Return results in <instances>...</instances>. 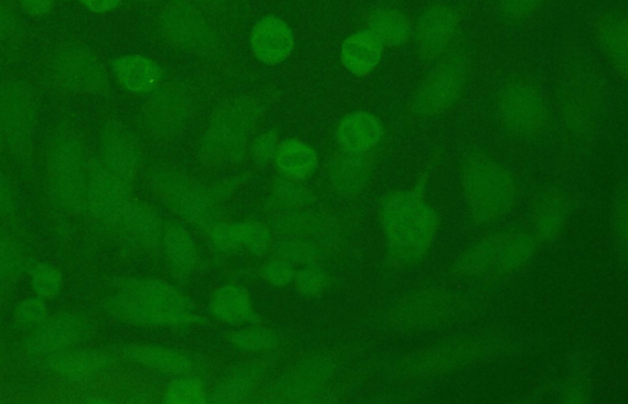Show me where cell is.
I'll return each mask as SVG.
<instances>
[{"mask_svg": "<svg viewBox=\"0 0 628 404\" xmlns=\"http://www.w3.org/2000/svg\"><path fill=\"white\" fill-rule=\"evenodd\" d=\"M105 308L126 324L158 328H184L199 323L193 302L166 282L127 280L115 286Z\"/></svg>", "mask_w": 628, "mask_h": 404, "instance_id": "cell-1", "label": "cell"}, {"mask_svg": "<svg viewBox=\"0 0 628 404\" xmlns=\"http://www.w3.org/2000/svg\"><path fill=\"white\" fill-rule=\"evenodd\" d=\"M390 258L400 265L420 262L431 248L438 220L435 211L414 193H396L380 209Z\"/></svg>", "mask_w": 628, "mask_h": 404, "instance_id": "cell-2", "label": "cell"}, {"mask_svg": "<svg viewBox=\"0 0 628 404\" xmlns=\"http://www.w3.org/2000/svg\"><path fill=\"white\" fill-rule=\"evenodd\" d=\"M261 105L249 97L234 98L213 113L199 141V159L209 166L242 161L261 121Z\"/></svg>", "mask_w": 628, "mask_h": 404, "instance_id": "cell-3", "label": "cell"}, {"mask_svg": "<svg viewBox=\"0 0 628 404\" xmlns=\"http://www.w3.org/2000/svg\"><path fill=\"white\" fill-rule=\"evenodd\" d=\"M89 162L77 134L59 132L52 138L46 156V186L53 207L67 216L85 209Z\"/></svg>", "mask_w": 628, "mask_h": 404, "instance_id": "cell-4", "label": "cell"}, {"mask_svg": "<svg viewBox=\"0 0 628 404\" xmlns=\"http://www.w3.org/2000/svg\"><path fill=\"white\" fill-rule=\"evenodd\" d=\"M463 184L472 216L478 222L495 221L515 205V179L492 159L468 157L463 170Z\"/></svg>", "mask_w": 628, "mask_h": 404, "instance_id": "cell-5", "label": "cell"}, {"mask_svg": "<svg viewBox=\"0 0 628 404\" xmlns=\"http://www.w3.org/2000/svg\"><path fill=\"white\" fill-rule=\"evenodd\" d=\"M152 187L166 208L187 225L208 232L220 221L217 197L196 179L162 168L152 176Z\"/></svg>", "mask_w": 628, "mask_h": 404, "instance_id": "cell-6", "label": "cell"}, {"mask_svg": "<svg viewBox=\"0 0 628 404\" xmlns=\"http://www.w3.org/2000/svg\"><path fill=\"white\" fill-rule=\"evenodd\" d=\"M470 67L461 51L450 53L425 74L414 91L410 110L420 117L448 111L463 97Z\"/></svg>", "mask_w": 628, "mask_h": 404, "instance_id": "cell-7", "label": "cell"}, {"mask_svg": "<svg viewBox=\"0 0 628 404\" xmlns=\"http://www.w3.org/2000/svg\"><path fill=\"white\" fill-rule=\"evenodd\" d=\"M195 98L184 84L161 85L142 110L145 132L158 141L174 140L193 119Z\"/></svg>", "mask_w": 628, "mask_h": 404, "instance_id": "cell-8", "label": "cell"}, {"mask_svg": "<svg viewBox=\"0 0 628 404\" xmlns=\"http://www.w3.org/2000/svg\"><path fill=\"white\" fill-rule=\"evenodd\" d=\"M37 123V100L33 88L25 81H0V127L4 144L24 154L34 140Z\"/></svg>", "mask_w": 628, "mask_h": 404, "instance_id": "cell-9", "label": "cell"}, {"mask_svg": "<svg viewBox=\"0 0 628 404\" xmlns=\"http://www.w3.org/2000/svg\"><path fill=\"white\" fill-rule=\"evenodd\" d=\"M50 72L57 87L71 94L104 95L110 89L98 57L78 44L61 46L52 56Z\"/></svg>", "mask_w": 628, "mask_h": 404, "instance_id": "cell-10", "label": "cell"}, {"mask_svg": "<svg viewBox=\"0 0 628 404\" xmlns=\"http://www.w3.org/2000/svg\"><path fill=\"white\" fill-rule=\"evenodd\" d=\"M535 249V241L523 232L500 233L465 254L457 265L464 274H494L515 271L523 265Z\"/></svg>", "mask_w": 628, "mask_h": 404, "instance_id": "cell-11", "label": "cell"}, {"mask_svg": "<svg viewBox=\"0 0 628 404\" xmlns=\"http://www.w3.org/2000/svg\"><path fill=\"white\" fill-rule=\"evenodd\" d=\"M498 109L506 129L519 137H534L544 129L548 109L539 91L526 79H510L498 97Z\"/></svg>", "mask_w": 628, "mask_h": 404, "instance_id": "cell-12", "label": "cell"}, {"mask_svg": "<svg viewBox=\"0 0 628 404\" xmlns=\"http://www.w3.org/2000/svg\"><path fill=\"white\" fill-rule=\"evenodd\" d=\"M89 334V321L84 315L62 312L50 315L37 326L24 343L25 354L40 363L76 348Z\"/></svg>", "mask_w": 628, "mask_h": 404, "instance_id": "cell-13", "label": "cell"}, {"mask_svg": "<svg viewBox=\"0 0 628 404\" xmlns=\"http://www.w3.org/2000/svg\"><path fill=\"white\" fill-rule=\"evenodd\" d=\"M130 187L129 183L106 167L100 159L91 161L88 166L85 209L99 225L116 228L130 204Z\"/></svg>", "mask_w": 628, "mask_h": 404, "instance_id": "cell-14", "label": "cell"}, {"mask_svg": "<svg viewBox=\"0 0 628 404\" xmlns=\"http://www.w3.org/2000/svg\"><path fill=\"white\" fill-rule=\"evenodd\" d=\"M159 26L170 44L187 52L204 55L217 45L215 29L198 9L185 2L166 7Z\"/></svg>", "mask_w": 628, "mask_h": 404, "instance_id": "cell-15", "label": "cell"}, {"mask_svg": "<svg viewBox=\"0 0 628 404\" xmlns=\"http://www.w3.org/2000/svg\"><path fill=\"white\" fill-rule=\"evenodd\" d=\"M100 161L113 174L133 183L142 164V152L136 135L124 124L111 121L104 127L100 140Z\"/></svg>", "mask_w": 628, "mask_h": 404, "instance_id": "cell-16", "label": "cell"}, {"mask_svg": "<svg viewBox=\"0 0 628 404\" xmlns=\"http://www.w3.org/2000/svg\"><path fill=\"white\" fill-rule=\"evenodd\" d=\"M334 376V365L323 354H308L296 361L283 378L284 395L293 400H311L323 392Z\"/></svg>", "mask_w": 628, "mask_h": 404, "instance_id": "cell-17", "label": "cell"}, {"mask_svg": "<svg viewBox=\"0 0 628 404\" xmlns=\"http://www.w3.org/2000/svg\"><path fill=\"white\" fill-rule=\"evenodd\" d=\"M115 229L138 249L155 251L162 244L163 221L156 210L142 200H130Z\"/></svg>", "mask_w": 628, "mask_h": 404, "instance_id": "cell-18", "label": "cell"}, {"mask_svg": "<svg viewBox=\"0 0 628 404\" xmlns=\"http://www.w3.org/2000/svg\"><path fill=\"white\" fill-rule=\"evenodd\" d=\"M451 294L435 291L413 294L402 299L397 308L399 324L404 327L435 326L444 323L457 310Z\"/></svg>", "mask_w": 628, "mask_h": 404, "instance_id": "cell-19", "label": "cell"}, {"mask_svg": "<svg viewBox=\"0 0 628 404\" xmlns=\"http://www.w3.org/2000/svg\"><path fill=\"white\" fill-rule=\"evenodd\" d=\"M53 376L69 384H84L99 378L109 368L110 359L99 350L73 348L44 361Z\"/></svg>", "mask_w": 628, "mask_h": 404, "instance_id": "cell-20", "label": "cell"}, {"mask_svg": "<svg viewBox=\"0 0 628 404\" xmlns=\"http://www.w3.org/2000/svg\"><path fill=\"white\" fill-rule=\"evenodd\" d=\"M255 57L266 65H279L292 55L294 35L291 26L279 17H266L255 25L251 37Z\"/></svg>", "mask_w": 628, "mask_h": 404, "instance_id": "cell-21", "label": "cell"}, {"mask_svg": "<svg viewBox=\"0 0 628 404\" xmlns=\"http://www.w3.org/2000/svg\"><path fill=\"white\" fill-rule=\"evenodd\" d=\"M385 127L375 114L358 111L339 122L336 141L339 151L349 155H366L380 143Z\"/></svg>", "mask_w": 628, "mask_h": 404, "instance_id": "cell-22", "label": "cell"}, {"mask_svg": "<svg viewBox=\"0 0 628 404\" xmlns=\"http://www.w3.org/2000/svg\"><path fill=\"white\" fill-rule=\"evenodd\" d=\"M123 353L133 363L166 375L187 374L195 365L183 350L165 346L134 343L127 346Z\"/></svg>", "mask_w": 628, "mask_h": 404, "instance_id": "cell-23", "label": "cell"}, {"mask_svg": "<svg viewBox=\"0 0 628 404\" xmlns=\"http://www.w3.org/2000/svg\"><path fill=\"white\" fill-rule=\"evenodd\" d=\"M115 78L121 87L134 94H149L161 87L164 72L143 56H123L112 63Z\"/></svg>", "mask_w": 628, "mask_h": 404, "instance_id": "cell-24", "label": "cell"}, {"mask_svg": "<svg viewBox=\"0 0 628 404\" xmlns=\"http://www.w3.org/2000/svg\"><path fill=\"white\" fill-rule=\"evenodd\" d=\"M328 181L340 196L354 197L366 188L371 175L369 154H339L329 162Z\"/></svg>", "mask_w": 628, "mask_h": 404, "instance_id": "cell-25", "label": "cell"}, {"mask_svg": "<svg viewBox=\"0 0 628 404\" xmlns=\"http://www.w3.org/2000/svg\"><path fill=\"white\" fill-rule=\"evenodd\" d=\"M456 29V17L451 9L435 7L425 13L419 26V47L429 59L438 57L448 47Z\"/></svg>", "mask_w": 628, "mask_h": 404, "instance_id": "cell-26", "label": "cell"}, {"mask_svg": "<svg viewBox=\"0 0 628 404\" xmlns=\"http://www.w3.org/2000/svg\"><path fill=\"white\" fill-rule=\"evenodd\" d=\"M162 247L170 270L177 276H188L197 269L199 254L191 232L177 222L164 227Z\"/></svg>", "mask_w": 628, "mask_h": 404, "instance_id": "cell-27", "label": "cell"}, {"mask_svg": "<svg viewBox=\"0 0 628 404\" xmlns=\"http://www.w3.org/2000/svg\"><path fill=\"white\" fill-rule=\"evenodd\" d=\"M209 310L220 323L234 326L249 324L255 318L252 297L238 284H226L213 292Z\"/></svg>", "mask_w": 628, "mask_h": 404, "instance_id": "cell-28", "label": "cell"}, {"mask_svg": "<svg viewBox=\"0 0 628 404\" xmlns=\"http://www.w3.org/2000/svg\"><path fill=\"white\" fill-rule=\"evenodd\" d=\"M382 48L385 44L375 31H359L344 42L340 59L348 72L355 76L365 77L379 65Z\"/></svg>", "mask_w": 628, "mask_h": 404, "instance_id": "cell-29", "label": "cell"}, {"mask_svg": "<svg viewBox=\"0 0 628 404\" xmlns=\"http://www.w3.org/2000/svg\"><path fill=\"white\" fill-rule=\"evenodd\" d=\"M273 161L282 176L304 181L316 172L318 155L312 145L300 140H286L280 143Z\"/></svg>", "mask_w": 628, "mask_h": 404, "instance_id": "cell-30", "label": "cell"}, {"mask_svg": "<svg viewBox=\"0 0 628 404\" xmlns=\"http://www.w3.org/2000/svg\"><path fill=\"white\" fill-rule=\"evenodd\" d=\"M327 221L321 212L305 209L281 211L273 228L286 239H312L326 230Z\"/></svg>", "mask_w": 628, "mask_h": 404, "instance_id": "cell-31", "label": "cell"}, {"mask_svg": "<svg viewBox=\"0 0 628 404\" xmlns=\"http://www.w3.org/2000/svg\"><path fill=\"white\" fill-rule=\"evenodd\" d=\"M567 219V201L562 194L551 193L542 197L535 210L538 236L550 240L562 230Z\"/></svg>", "mask_w": 628, "mask_h": 404, "instance_id": "cell-32", "label": "cell"}, {"mask_svg": "<svg viewBox=\"0 0 628 404\" xmlns=\"http://www.w3.org/2000/svg\"><path fill=\"white\" fill-rule=\"evenodd\" d=\"M25 270V258L18 240L0 226V293L12 286Z\"/></svg>", "mask_w": 628, "mask_h": 404, "instance_id": "cell-33", "label": "cell"}, {"mask_svg": "<svg viewBox=\"0 0 628 404\" xmlns=\"http://www.w3.org/2000/svg\"><path fill=\"white\" fill-rule=\"evenodd\" d=\"M271 197L281 211L305 209L311 207L315 200L313 190L303 185L302 181L284 176L274 179Z\"/></svg>", "mask_w": 628, "mask_h": 404, "instance_id": "cell-34", "label": "cell"}, {"mask_svg": "<svg viewBox=\"0 0 628 404\" xmlns=\"http://www.w3.org/2000/svg\"><path fill=\"white\" fill-rule=\"evenodd\" d=\"M229 342L241 352L261 353L279 347L281 339L279 334L269 327L250 326L230 334Z\"/></svg>", "mask_w": 628, "mask_h": 404, "instance_id": "cell-35", "label": "cell"}, {"mask_svg": "<svg viewBox=\"0 0 628 404\" xmlns=\"http://www.w3.org/2000/svg\"><path fill=\"white\" fill-rule=\"evenodd\" d=\"M370 30L375 31L382 44L399 46L409 39V21L392 10H379L370 19Z\"/></svg>", "mask_w": 628, "mask_h": 404, "instance_id": "cell-36", "label": "cell"}, {"mask_svg": "<svg viewBox=\"0 0 628 404\" xmlns=\"http://www.w3.org/2000/svg\"><path fill=\"white\" fill-rule=\"evenodd\" d=\"M277 258L295 265H313L324 258L321 244L312 239H285L275 248Z\"/></svg>", "mask_w": 628, "mask_h": 404, "instance_id": "cell-37", "label": "cell"}, {"mask_svg": "<svg viewBox=\"0 0 628 404\" xmlns=\"http://www.w3.org/2000/svg\"><path fill=\"white\" fill-rule=\"evenodd\" d=\"M31 288L46 302L56 299L65 285L62 272L50 263H37L30 271Z\"/></svg>", "mask_w": 628, "mask_h": 404, "instance_id": "cell-38", "label": "cell"}, {"mask_svg": "<svg viewBox=\"0 0 628 404\" xmlns=\"http://www.w3.org/2000/svg\"><path fill=\"white\" fill-rule=\"evenodd\" d=\"M236 228L240 250H248L255 256H261L271 248L272 232L261 222L253 220L237 221Z\"/></svg>", "mask_w": 628, "mask_h": 404, "instance_id": "cell-39", "label": "cell"}, {"mask_svg": "<svg viewBox=\"0 0 628 404\" xmlns=\"http://www.w3.org/2000/svg\"><path fill=\"white\" fill-rule=\"evenodd\" d=\"M166 403H206L207 391L202 382L195 378H178L165 391Z\"/></svg>", "mask_w": 628, "mask_h": 404, "instance_id": "cell-40", "label": "cell"}, {"mask_svg": "<svg viewBox=\"0 0 628 404\" xmlns=\"http://www.w3.org/2000/svg\"><path fill=\"white\" fill-rule=\"evenodd\" d=\"M603 42L614 66L626 76L627 73V41L626 29L621 24L610 23L602 31Z\"/></svg>", "mask_w": 628, "mask_h": 404, "instance_id": "cell-41", "label": "cell"}, {"mask_svg": "<svg viewBox=\"0 0 628 404\" xmlns=\"http://www.w3.org/2000/svg\"><path fill=\"white\" fill-rule=\"evenodd\" d=\"M50 316L47 302L39 296L26 297L21 301L14 310V321L21 329L33 331Z\"/></svg>", "mask_w": 628, "mask_h": 404, "instance_id": "cell-42", "label": "cell"}, {"mask_svg": "<svg viewBox=\"0 0 628 404\" xmlns=\"http://www.w3.org/2000/svg\"><path fill=\"white\" fill-rule=\"evenodd\" d=\"M255 376L252 372L239 370L234 372L220 386L215 396L216 402L236 403L242 401L252 390Z\"/></svg>", "mask_w": 628, "mask_h": 404, "instance_id": "cell-43", "label": "cell"}, {"mask_svg": "<svg viewBox=\"0 0 628 404\" xmlns=\"http://www.w3.org/2000/svg\"><path fill=\"white\" fill-rule=\"evenodd\" d=\"M293 283L297 292L307 297L324 294L328 286V274L317 265H304L295 271Z\"/></svg>", "mask_w": 628, "mask_h": 404, "instance_id": "cell-44", "label": "cell"}, {"mask_svg": "<svg viewBox=\"0 0 628 404\" xmlns=\"http://www.w3.org/2000/svg\"><path fill=\"white\" fill-rule=\"evenodd\" d=\"M473 353L467 345H456L454 347H444L434 349L433 352L425 354L423 358L414 359V363L423 367H433V371L443 369L446 365L464 363V361Z\"/></svg>", "mask_w": 628, "mask_h": 404, "instance_id": "cell-45", "label": "cell"}, {"mask_svg": "<svg viewBox=\"0 0 628 404\" xmlns=\"http://www.w3.org/2000/svg\"><path fill=\"white\" fill-rule=\"evenodd\" d=\"M280 143L279 135L274 131L255 137L249 148L253 162L260 166L268 165L273 161Z\"/></svg>", "mask_w": 628, "mask_h": 404, "instance_id": "cell-46", "label": "cell"}, {"mask_svg": "<svg viewBox=\"0 0 628 404\" xmlns=\"http://www.w3.org/2000/svg\"><path fill=\"white\" fill-rule=\"evenodd\" d=\"M294 275V265L280 258L266 262L262 269L264 281L275 288H284V286L293 283Z\"/></svg>", "mask_w": 628, "mask_h": 404, "instance_id": "cell-47", "label": "cell"}, {"mask_svg": "<svg viewBox=\"0 0 628 404\" xmlns=\"http://www.w3.org/2000/svg\"><path fill=\"white\" fill-rule=\"evenodd\" d=\"M17 207L14 189L6 174L0 170V219L14 216Z\"/></svg>", "mask_w": 628, "mask_h": 404, "instance_id": "cell-48", "label": "cell"}, {"mask_svg": "<svg viewBox=\"0 0 628 404\" xmlns=\"http://www.w3.org/2000/svg\"><path fill=\"white\" fill-rule=\"evenodd\" d=\"M505 13L510 18H524L534 12L540 0H500Z\"/></svg>", "mask_w": 628, "mask_h": 404, "instance_id": "cell-49", "label": "cell"}, {"mask_svg": "<svg viewBox=\"0 0 628 404\" xmlns=\"http://www.w3.org/2000/svg\"><path fill=\"white\" fill-rule=\"evenodd\" d=\"M14 17L12 12L0 2V50H3L14 33Z\"/></svg>", "mask_w": 628, "mask_h": 404, "instance_id": "cell-50", "label": "cell"}, {"mask_svg": "<svg viewBox=\"0 0 628 404\" xmlns=\"http://www.w3.org/2000/svg\"><path fill=\"white\" fill-rule=\"evenodd\" d=\"M26 13L35 17L47 14L55 4V0H20Z\"/></svg>", "mask_w": 628, "mask_h": 404, "instance_id": "cell-51", "label": "cell"}, {"mask_svg": "<svg viewBox=\"0 0 628 404\" xmlns=\"http://www.w3.org/2000/svg\"><path fill=\"white\" fill-rule=\"evenodd\" d=\"M122 0H80V3L87 7L91 12L106 13L111 12L121 4Z\"/></svg>", "mask_w": 628, "mask_h": 404, "instance_id": "cell-52", "label": "cell"}, {"mask_svg": "<svg viewBox=\"0 0 628 404\" xmlns=\"http://www.w3.org/2000/svg\"><path fill=\"white\" fill-rule=\"evenodd\" d=\"M3 146H6V144H4L2 127H0V149H2Z\"/></svg>", "mask_w": 628, "mask_h": 404, "instance_id": "cell-53", "label": "cell"}, {"mask_svg": "<svg viewBox=\"0 0 628 404\" xmlns=\"http://www.w3.org/2000/svg\"><path fill=\"white\" fill-rule=\"evenodd\" d=\"M196 2H199V3H210V2H213V0H196Z\"/></svg>", "mask_w": 628, "mask_h": 404, "instance_id": "cell-54", "label": "cell"}, {"mask_svg": "<svg viewBox=\"0 0 628 404\" xmlns=\"http://www.w3.org/2000/svg\"><path fill=\"white\" fill-rule=\"evenodd\" d=\"M2 352H3V346L2 342H0V357H2Z\"/></svg>", "mask_w": 628, "mask_h": 404, "instance_id": "cell-55", "label": "cell"}, {"mask_svg": "<svg viewBox=\"0 0 628 404\" xmlns=\"http://www.w3.org/2000/svg\"><path fill=\"white\" fill-rule=\"evenodd\" d=\"M136 2H145V0H136Z\"/></svg>", "mask_w": 628, "mask_h": 404, "instance_id": "cell-56", "label": "cell"}, {"mask_svg": "<svg viewBox=\"0 0 628 404\" xmlns=\"http://www.w3.org/2000/svg\"><path fill=\"white\" fill-rule=\"evenodd\" d=\"M55 2H56V0H55Z\"/></svg>", "mask_w": 628, "mask_h": 404, "instance_id": "cell-57", "label": "cell"}]
</instances>
